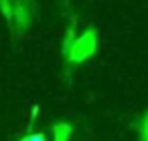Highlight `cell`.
<instances>
[{
  "label": "cell",
  "instance_id": "6da1fadb",
  "mask_svg": "<svg viewBox=\"0 0 148 141\" xmlns=\"http://www.w3.org/2000/svg\"><path fill=\"white\" fill-rule=\"evenodd\" d=\"M94 47H96V36H94V32H86V36H83L79 40V44H75V57H73V58L81 60V58L88 57V55L94 51Z\"/></svg>",
  "mask_w": 148,
  "mask_h": 141
},
{
  "label": "cell",
  "instance_id": "7a4b0ae2",
  "mask_svg": "<svg viewBox=\"0 0 148 141\" xmlns=\"http://www.w3.org/2000/svg\"><path fill=\"white\" fill-rule=\"evenodd\" d=\"M69 135H71V126H68V124L54 126V141H68Z\"/></svg>",
  "mask_w": 148,
  "mask_h": 141
},
{
  "label": "cell",
  "instance_id": "3957f363",
  "mask_svg": "<svg viewBox=\"0 0 148 141\" xmlns=\"http://www.w3.org/2000/svg\"><path fill=\"white\" fill-rule=\"evenodd\" d=\"M141 141H148V115L143 119L141 124Z\"/></svg>",
  "mask_w": 148,
  "mask_h": 141
},
{
  "label": "cell",
  "instance_id": "277c9868",
  "mask_svg": "<svg viewBox=\"0 0 148 141\" xmlns=\"http://www.w3.org/2000/svg\"><path fill=\"white\" fill-rule=\"evenodd\" d=\"M19 141H45V135L43 134H28Z\"/></svg>",
  "mask_w": 148,
  "mask_h": 141
}]
</instances>
